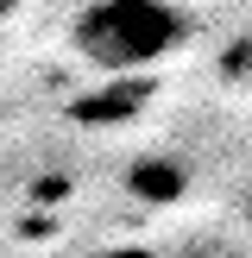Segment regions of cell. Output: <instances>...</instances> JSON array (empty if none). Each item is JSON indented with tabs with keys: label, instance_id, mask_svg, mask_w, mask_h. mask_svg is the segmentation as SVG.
I'll use <instances>...</instances> for the list:
<instances>
[{
	"label": "cell",
	"instance_id": "obj_4",
	"mask_svg": "<svg viewBox=\"0 0 252 258\" xmlns=\"http://www.w3.org/2000/svg\"><path fill=\"white\" fill-rule=\"evenodd\" d=\"M0 13H7V0H0Z\"/></svg>",
	"mask_w": 252,
	"mask_h": 258
},
{
	"label": "cell",
	"instance_id": "obj_3",
	"mask_svg": "<svg viewBox=\"0 0 252 258\" xmlns=\"http://www.w3.org/2000/svg\"><path fill=\"white\" fill-rule=\"evenodd\" d=\"M227 76H252V44H239L233 57H227Z\"/></svg>",
	"mask_w": 252,
	"mask_h": 258
},
{
	"label": "cell",
	"instance_id": "obj_1",
	"mask_svg": "<svg viewBox=\"0 0 252 258\" xmlns=\"http://www.w3.org/2000/svg\"><path fill=\"white\" fill-rule=\"evenodd\" d=\"M189 25L170 0H95V7L76 13L70 44L82 63L107 76H139L151 63H164L170 50H183Z\"/></svg>",
	"mask_w": 252,
	"mask_h": 258
},
{
	"label": "cell",
	"instance_id": "obj_2",
	"mask_svg": "<svg viewBox=\"0 0 252 258\" xmlns=\"http://www.w3.org/2000/svg\"><path fill=\"white\" fill-rule=\"evenodd\" d=\"M126 183H133L139 202H176V196H183V170H176L170 158H145V164H133V176H126Z\"/></svg>",
	"mask_w": 252,
	"mask_h": 258
}]
</instances>
